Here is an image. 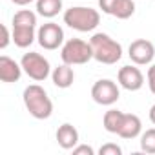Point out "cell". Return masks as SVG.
I'll list each match as a JSON object with an SVG mask.
<instances>
[{
    "label": "cell",
    "instance_id": "6da1fadb",
    "mask_svg": "<svg viewBox=\"0 0 155 155\" xmlns=\"http://www.w3.org/2000/svg\"><path fill=\"white\" fill-rule=\"evenodd\" d=\"M24 104H26V110L29 111L31 117L38 119V120H44V119H49L51 113H53V102L51 99L48 97L46 90L38 84H31L24 90Z\"/></svg>",
    "mask_w": 155,
    "mask_h": 155
},
{
    "label": "cell",
    "instance_id": "7a4b0ae2",
    "mask_svg": "<svg viewBox=\"0 0 155 155\" xmlns=\"http://www.w3.org/2000/svg\"><path fill=\"white\" fill-rule=\"evenodd\" d=\"M93 48V58L101 64H117L122 57V46L106 33H95L90 40Z\"/></svg>",
    "mask_w": 155,
    "mask_h": 155
},
{
    "label": "cell",
    "instance_id": "3957f363",
    "mask_svg": "<svg viewBox=\"0 0 155 155\" xmlns=\"http://www.w3.org/2000/svg\"><path fill=\"white\" fill-rule=\"evenodd\" d=\"M64 24H68L75 31L88 33V31H93L101 24V15L93 8L75 6V8L66 9V13H64Z\"/></svg>",
    "mask_w": 155,
    "mask_h": 155
},
{
    "label": "cell",
    "instance_id": "277c9868",
    "mask_svg": "<svg viewBox=\"0 0 155 155\" xmlns=\"http://www.w3.org/2000/svg\"><path fill=\"white\" fill-rule=\"evenodd\" d=\"M60 58L69 66H81L93 58V48L90 42H84L81 38H69L62 46Z\"/></svg>",
    "mask_w": 155,
    "mask_h": 155
},
{
    "label": "cell",
    "instance_id": "5b68a950",
    "mask_svg": "<svg viewBox=\"0 0 155 155\" xmlns=\"http://www.w3.org/2000/svg\"><path fill=\"white\" fill-rule=\"evenodd\" d=\"M20 66L24 69V73L29 77V79L37 81V82H42L49 77V62L48 58H44L40 53H35V51H29V53H24L22 60H20Z\"/></svg>",
    "mask_w": 155,
    "mask_h": 155
},
{
    "label": "cell",
    "instance_id": "8992f818",
    "mask_svg": "<svg viewBox=\"0 0 155 155\" xmlns=\"http://www.w3.org/2000/svg\"><path fill=\"white\" fill-rule=\"evenodd\" d=\"M91 97L97 104L101 106H111L119 101L120 97V91L117 88V84L110 79H101L93 84L91 88Z\"/></svg>",
    "mask_w": 155,
    "mask_h": 155
},
{
    "label": "cell",
    "instance_id": "52a82bcc",
    "mask_svg": "<svg viewBox=\"0 0 155 155\" xmlns=\"http://www.w3.org/2000/svg\"><path fill=\"white\" fill-rule=\"evenodd\" d=\"M37 38H38V44L48 49V51H53V49H58L64 42V29L55 24V22H48V24H42L38 28V33H37Z\"/></svg>",
    "mask_w": 155,
    "mask_h": 155
},
{
    "label": "cell",
    "instance_id": "ba28073f",
    "mask_svg": "<svg viewBox=\"0 0 155 155\" xmlns=\"http://www.w3.org/2000/svg\"><path fill=\"white\" fill-rule=\"evenodd\" d=\"M128 55H130L131 62H135L137 66H146L155 57V46L146 38H137L130 44Z\"/></svg>",
    "mask_w": 155,
    "mask_h": 155
},
{
    "label": "cell",
    "instance_id": "9c48e42d",
    "mask_svg": "<svg viewBox=\"0 0 155 155\" xmlns=\"http://www.w3.org/2000/svg\"><path fill=\"white\" fill-rule=\"evenodd\" d=\"M99 8L102 9V13L120 20H126L135 13L133 0H99Z\"/></svg>",
    "mask_w": 155,
    "mask_h": 155
},
{
    "label": "cell",
    "instance_id": "30bf717a",
    "mask_svg": "<svg viewBox=\"0 0 155 155\" xmlns=\"http://www.w3.org/2000/svg\"><path fill=\"white\" fill-rule=\"evenodd\" d=\"M117 79H119V84L124 90H128V91H139L144 86V75L135 66H124V68H120L119 73H117Z\"/></svg>",
    "mask_w": 155,
    "mask_h": 155
},
{
    "label": "cell",
    "instance_id": "8fae6325",
    "mask_svg": "<svg viewBox=\"0 0 155 155\" xmlns=\"http://www.w3.org/2000/svg\"><path fill=\"white\" fill-rule=\"evenodd\" d=\"M22 66L17 64L13 58L2 55L0 57V81L2 82H17L22 75Z\"/></svg>",
    "mask_w": 155,
    "mask_h": 155
},
{
    "label": "cell",
    "instance_id": "7c38bea8",
    "mask_svg": "<svg viewBox=\"0 0 155 155\" xmlns=\"http://www.w3.org/2000/svg\"><path fill=\"white\" fill-rule=\"evenodd\" d=\"M57 142L64 150H73L77 144H79V131H77V128L73 124H69V122L58 126V130H57Z\"/></svg>",
    "mask_w": 155,
    "mask_h": 155
},
{
    "label": "cell",
    "instance_id": "4fadbf2b",
    "mask_svg": "<svg viewBox=\"0 0 155 155\" xmlns=\"http://www.w3.org/2000/svg\"><path fill=\"white\" fill-rule=\"evenodd\" d=\"M140 130H142L140 119L133 113H124V120H122V126L117 135L122 139H135L140 135Z\"/></svg>",
    "mask_w": 155,
    "mask_h": 155
},
{
    "label": "cell",
    "instance_id": "5bb4252c",
    "mask_svg": "<svg viewBox=\"0 0 155 155\" xmlns=\"http://www.w3.org/2000/svg\"><path fill=\"white\" fill-rule=\"evenodd\" d=\"M51 79H53V84H55L57 88L66 90V88H69V86L73 84V81H75V73H73L71 66L64 62L62 66H58V68L53 69Z\"/></svg>",
    "mask_w": 155,
    "mask_h": 155
},
{
    "label": "cell",
    "instance_id": "9a60e30c",
    "mask_svg": "<svg viewBox=\"0 0 155 155\" xmlns=\"http://www.w3.org/2000/svg\"><path fill=\"white\" fill-rule=\"evenodd\" d=\"M13 42L18 48H29L35 40V28L31 26H13Z\"/></svg>",
    "mask_w": 155,
    "mask_h": 155
},
{
    "label": "cell",
    "instance_id": "2e32d148",
    "mask_svg": "<svg viewBox=\"0 0 155 155\" xmlns=\"http://www.w3.org/2000/svg\"><path fill=\"white\" fill-rule=\"evenodd\" d=\"M62 11V0H37V13L44 18H53Z\"/></svg>",
    "mask_w": 155,
    "mask_h": 155
},
{
    "label": "cell",
    "instance_id": "e0dca14e",
    "mask_svg": "<svg viewBox=\"0 0 155 155\" xmlns=\"http://www.w3.org/2000/svg\"><path fill=\"white\" fill-rule=\"evenodd\" d=\"M122 120H124V113L119 111V110H108L104 113V130L110 131V133H119L120 126H122Z\"/></svg>",
    "mask_w": 155,
    "mask_h": 155
},
{
    "label": "cell",
    "instance_id": "ac0fdd59",
    "mask_svg": "<svg viewBox=\"0 0 155 155\" xmlns=\"http://www.w3.org/2000/svg\"><path fill=\"white\" fill-rule=\"evenodd\" d=\"M13 26H31V28H35L37 26V15L29 9H20L13 17Z\"/></svg>",
    "mask_w": 155,
    "mask_h": 155
},
{
    "label": "cell",
    "instance_id": "d6986e66",
    "mask_svg": "<svg viewBox=\"0 0 155 155\" xmlns=\"http://www.w3.org/2000/svg\"><path fill=\"white\" fill-rule=\"evenodd\" d=\"M140 150L144 153H155V128H150L140 135Z\"/></svg>",
    "mask_w": 155,
    "mask_h": 155
},
{
    "label": "cell",
    "instance_id": "ffe728a7",
    "mask_svg": "<svg viewBox=\"0 0 155 155\" xmlns=\"http://www.w3.org/2000/svg\"><path fill=\"white\" fill-rule=\"evenodd\" d=\"M99 153H101V155H120L122 150H120V146H117V144H113V142H108V144L101 146Z\"/></svg>",
    "mask_w": 155,
    "mask_h": 155
},
{
    "label": "cell",
    "instance_id": "44dd1931",
    "mask_svg": "<svg viewBox=\"0 0 155 155\" xmlns=\"http://www.w3.org/2000/svg\"><path fill=\"white\" fill-rule=\"evenodd\" d=\"M73 155H95V150L88 144H77L73 148Z\"/></svg>",
    "mask_w": 155,
    "mask_h": 155
},
{
    "label": "cell",
    "instance_id": "7402d4cb",
    "mask_svg": "<svg viewBox=\"0 0 155 155\" xmlns=\"http://www.w3.org/2000/svg\"><path fill=\"white\" fill-rule=\"evenodd\" d=\"M148 86H150V91L155 95V64L150 66L148 69Z\"/></svg>",
    "mask_w": 155,
    "mask_h": 155
},
{
    "label": "cell",
    "instance_id": "603a6c76",
    "mask_svg": "<svg viewBox=\"0 0 155 155\" xmlns=\"http://www.w3.org/2000/svg\"><path fill=\"white\" fill-rule=\"evenodd\" d=\"M9 38H13V37H9V29H8V26H2V42H0V49H6V48H8Z\"/></svg>",
    "mask_w": 155,
    "mask_h": 155
},
{
    "label": "cell",
    "instance_id": "cb8c5ba5",
    "mask_svg": "<svg viewBox=\"0 0 155 155\" xmlns=\"http://www.w3.org/2000/svg\"><path fill=\"white\" fill-rule=\"evenodd\" d=\"M13 4H17V6H28V4H31L33 0H11Z\"/></svg>",
    "mask_w": 155,
    "mask_h": 155
},
{
    "label": "cell",
    "instance_id": "d4e9b609",
    "mask_svg": "<svg viewBox=\"0 0 155 155\" xmlns=\"http://www.w3.org/2000/svg\"><path fill=\"white\" fill-rule=\"evenodd\" d=\"M150 120H151V122L155 124V104H153V106L150 108Z\"/></svg>",
    "mask_w": 155,
    "mask_h": 155
}]
</instances>
